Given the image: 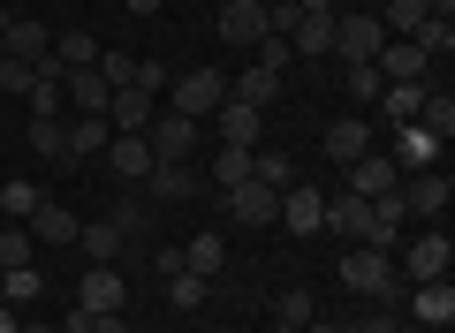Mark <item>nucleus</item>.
Segmentation results:
<instances>
[{
  "mask_svg": "<svg viewBox=\"0 0 455 333\" xmlns=\"http://www.w3.org/2000/svg\"><path fill=\"white\" fill-rule=\"evenodd\" d=\"M145 190L160 197V205H190V197H197V167H190V159H160V167L145 175Z\"/></svg>",
  "mask_w": 455,
  "mask_h": 333,
  "instance_id": "18",
  "label": "nucleus"
},
{
  "mask_svg": "<svg viewBox=\"0 0 455 333\" xmlns=\"http://www.w3.org/2000/svg\"><path fill=\"white\" fill-rule=\"evenodd\" d=\"M31 152H38V159H68V137H61V114H31Z\"/></svg>",
  "mask_w": 455,
  "mask_h": 333,
  "instance_id": "35",
  "label": "nucleus"
},
{
  "mask_svg": "<svg viewBox=\"0 0 455 333\" xmlns=\"http://www.w3.org/2000/svg\"><path fill=\"white\" fill-rule=\"evenodd\" d=\"M387 46V31H379V16H334V61H372V53Z\"/></svg>",
  "mask_w": 455,
  "mask_h": 333,
  "instance_id": "9",
  "label": "nucleus"
},
{
  "mask_svg": "<svg viewBox=\"0 0 455 333\" xmlns=\"http://www.w3.org/2000/svg\"><path fill=\"white\" fill-rule=\"evenodd\" d=\"M274 333H304V326H281V318H274Z\"/></svg>",
  "mask_w": 455,
  "mask_h": 333,
  "instance_id": "53",
  "label": "nucleus"
},
{
  "mask_svg": "<svg viewBox=\"0 0 455 333\" xmlns=\"http://www.w3.org/2000/svg\"><path fill=\"white\" fill-rule=\"evenodd\" d=\"M274 227H289V235H319V227H326V190H319V182H289Z\"/></svg>",
  "mask_w": 455,
  "mask_h": 333,
  "instance_id": "7",
  "label": "nucleus"
},
{
  "mask_svg": "<svg viewBox=\"0 0 455 333\" xmlns=\"http://www.w3.org/2000/svg\"><path fill=\"white\" fill-rule=\"evenodd\" d=\"M182 266H190L197 281H212V273L228 266V235H220V227H197V235L182 242Z\"/></svg>",
  "mask_w": 455,
  "mask_h": 333,
  "instance_id": "23",
  "label": "nucleus"
},
{
  "mask_svg": "<svg viewBox=\"0 0 455 333\" xmlns=\"http://www.w3.org/2000/svg\"><path fill=\"white\" fill-rule=\"evenodd\" d=\"M448 197H455V175H448V167H418V175H403L410 220H440V212H448Z\"/></svg>",
  "mask_w": 455,
  "mask_h": 333,
  "instance_id": "5",
  "label": "nucleus"
},
{
  "mask_svg": "<svg viewBox=\"0 0 455 333\" xmlns=\"http://www.w3.org/2000/svg\"><path fill=\"white\" fill-rule=\"evenodd\" d=\"M341 83H349V99H357V107H372V99L387 91V83H379V68H372V61H349V76H341Z\"/></svg>",
  "mask_w": 455,
  "mask_h": 333,
  "instance_id": "41",
  "label": "nucleus"
},
{
  "mask_svg": "<svg viewBox=\"0 0 455 333\" xmlns=\"http://www.w3.org/2000/svg\"><path fill=\"white\" fill-rule=\"evenodd\" d=\"M410 46H418L425 61H440V53H455V23H440V16H425L418 31H410Z\"/></svg>",
  "mask_w": 455,
  "mask_h": 333,
  "instance_id": "33",
  "label": "nucleus"
},
{
  "mask_svg": "<svg viewBox=\"0 0 455 333\" xmlns=\"http://www.w3.org/2000/svg\"><path fill=\"white\" fill-rule=\"evenodd\" d=\"M23 227H31V242H76V227H84V220H76L68 205H53V197H46V205H38Z\"/></svg>",
  "mask_w": 455,
  "mask_h": 333,
  "instance_id": "27",
  "label": "nucleus"
},
{
  "mask_svg": "<svg viewBox=\"0 0 455 333\" xmlns=\"http://www.w3.org/2000/svg\"><path fill=\"white\" fill-rule=\"evenodd\" d=\"M31 258H38L31 227H16V220H0V273H16V266H31Z\"/></svg>",
  "mask_w": 455,
  "mask_h": 333,
  "instance_id": "32",
  "label": "nucleus"
},
{
  "mask_svg": "<svg viewBox=\"0 0 455 333\" xmlns=\"http://www.w3.org/2000/svg\"><path fill=\"white\" fill-rule=\"evenodd\" d=\"M46 53H53V31H46V23H31V16H16V23H8V61H46Z\"/></svg>",
  "mask_w": 455,
  "mask_h": 333,
  "instance_id": "24",
  "label": "nucleus"
},
{
  "mask_svg": "<svg viewBox=\"0 0 455 333\" xmlns=\"http://www.w3.org/2000/svg\"><path fill=\"white\" fill-rule=\"evenodd\" d=\"M220 205L235 227H274L281 220V190H266V182H235V190H220Z\"/></svg>",
  "mask_w": 455,
  "mask_h": 333,
  "instance_id": "6",
  "label": "nucleus"
},
{
  "mask_svg": "<svg viewBox=\"0 0 455 333\" xmlns=\"http://www.w3.org/2000/svg\"><path fill=\"white\" fill-rule=\"evenodd\" d=\"M319 235L364 242V235H372V205H364V197H349V190H334V197H326V227H319Z\"/></svg>",
  "mask_w": 455,
  "mask_h": 333,
  "instance_id": "17",
  "label": "nucleus"
},
{
  "mask_svg": "<svg viewBox=\"0 0 455 333\" xmlns=\"http://www.w3.org/2000/svg\"><path fill=\"white\" fill-rule=\"evenodd\" d=\"M220 38L228 46H259L266 38V0H228L220 8Z\"/></svg>",
  "mask_w": 455,
  "mask_h": 333,
  "instance_id": "19",
  "label": "nucleus"
},
{
  "mask_svg": "<svg viewBox=\"0 0 455 333\" xmlns=\"http://www.w3.org/2000/svg\"><path fill=\"white\" fill-rule=\"evenodd\" d=\"M99 159H107V167H114V175H122V182H145L152 167H160L145 137H107V152H99Z\"/></svg>",
  "mask_w": 455,
  "mask_h": 333,
  "instance_id": "21",
  "label": "nucleus"
},
{
  "mask_svg": "<svg viewBox=\"0 0 455 333\" xmlns=\"http://www.w3.org/2000/svg\"><path fill=\"white\" fill-rule=\"evenodd\" d=\"M152 114H160V99H152V91H137V83H122V91L107 99V129H114V137H145V122H152Z\"/></svg>",
  "mask_w": 455,
  "mask_h": 333,
  "instance_id": "12",
  "label": "nucleus"
},
{
  "mask_svg": "<svg viewBox=\"0 0 455 333\" xmlns=\"http://www.w3.org/2000/svg\"><path fill=\"white\" fill-rule=\"evenodd\" d=\"M274 311H281V326H311V318H319V296H311V288H281Z\"/></svg>",
  "mask_w": 455,
  "mask_h": 333,
  "instance_id": "36",
  "label": "nucleus"
},
{
  "mask_svg": "<svg viewBox=\"0 0 455 333\" xmlns=\"http://www.w3.org/2000/svg\"><path fill=\"white\" fill-rule=\"evenodd\" d=\"M349 197H387V190H403V167H395V152H364V159H349V182H341Z\"/></svg>",
  "mask_w": 455,
  "mask_h": 333,
  "instance_id": "11",
  "label": "nucleus"
},
{
  "mask_svg": "<svg viewBox=\"0 0 455 333\" xmlns=\"http://www.w3.org/2000/svg\"><path fill=\"white\" fill-rule=\"evenodd\" d=\"M38 205H46V190H38V182H23V175H8V182H0V220H31V212Z\"/></svg>",
  "mask_w": 455,
  "mask_h": 333,
  "instance_id": "30",
  "label": "nucleus"
},
{
  "mask_svg": "<svg viewBox=\"0 0 455 333\" xmlns=\"http://www.w3.org/2000/svg\"><path fill=\"white\" fill-rule=\"evenodd\" d=\"M341 288L372 296L379 311H403V296H410V281L395 273V258H387V250H372V242H357V250L341 258Z\"/></svg>",
  "mask_w": 455,
  "mask_h": 333,
  "instance_id": "1",
  "label": "nucleus"
},
{
  "mask_svg": "<svg viewBox=\"0 0 455 333\" xmlns=\"http://www.w3.org/2000/svg\"><path fill=\"white\" fill-rule=\"evenodd\" d=\"M228 99H243V107H274V99H281V76H274V68H259V61H251L243 68V76H228Z\"/></svg>",
  "mask_w": 455,
  "mask_h": 333,
  "instance_id": "25",
  "label": "nucleus"
},
{
  "mask_svg": "<svg viewBox=\"0 0 455 333\" xmlns=\"http://www.w3.org/2000/svg\"><path fill=\"white\" fill-rule=\"evenodd\" d=\"M31 83H38L31 61H0V91H8V99H31Z\"/></svg>",
  "mask_w": 455,
  "mask_h": 333,
  "instance_id": "45",
  "label": "nucleus"
},
{
  "mask_svg": "<svg viewBox=\"0 0 455 333\" xmlns=\"http://www.w3.org/2000/svg\"><path fill=\"white\" fill-rule=\"evenodd\" d=\"M122 303H130V281H122L114 266H92V273L76 281V311H84V318H107V311H122Z\"/></svg>",
  "mask_w": 455,
  "mask_h": 333,
  "instance_id": "10",
  "label": "nucleus"
},
{
  "mask_svg": "<svg viewBox=\"0 0 455 333\" xmlns=\"http://www.w3.org/2000/svg\"><path fill=\"white\" fill-rule=\"evenodd\" d=\"M107 76H99V68H68L61 76V114H107Z\"/></svg>",
  "mask_w": 455,
  "mask_h": 333,
  "instance_id": "16",
  "label": "nucleus"
},
{
  "mask_svg": "<svg viewBox=\"0 0 455 333\" xmlns=\"http://www.w3.org/2000/svg\"><path fill=\"white\" fill-rule=\"evenodd\" d=\"M220 99H228V76H220V68H182V76L167 83V107H175V114H190V122H205V114L220 107Z\"/></svg>",
  "mask_w": 455,
  "mask_h": 333,
  "instance_id": "3",
  "label": "nucleus"
},
{
  "mask_svg": "<svg viewBox=\"0 0 455 333\" xmlns=\"http://www.w3.org/2000/svg\"><path fill=\"white\" fill-rule=\"evenodd\" d=\"M205 175H212V190H235V182H251V175H259V152H243V144H220Z\"/></svg>",
  "mask_w": 455,
  "mask_h": 333,
  "instance_id": "26",
  "label": "nucleus"
},
{
  "mask_svg": "<svg viewBox=\"0 0 455 333\" xmlns=\"http://www.w3.org/2000/svg\"><path fill=\"white\" fill-rule=\"evenodd\" d=\"M130 227H137V205H122V212H107V220L76 227V250L92 258V266H114V258H122V242H130Z\"/></svg>",
  "mask_w": 455,
  "mask_h": 333,
  "instance_id": "4",
  "label": "nucleus"
},
{
  "mask_svg": "<svg viewBox=\"0 0 455 333\" xmlns=\"http://www.w3.org/2000/svg\"><path fill=\"white\" fill-rule=\"evenodd\" d=\"M433 159H440V137H425L418 122H403V137H395V167L418 175V167H433Z\"/></svg>",
  "mask_w": 455,
  "mask_h": 333,
  "instance_id": "29",
  "label": "nucleus"
},
{
  "mask_svg": "<svg viewBox=\"0 0 455 333\" xmlns=\"http://www.w3.org/2000/svg\"><path fill=\"white\" fill-rule=\"evenodd\" d=\"M99 76H107V91H122V83H137V61H130V53H114V46H99Z\"/></svg>",
  "mask_w": 455,
  "mask_h": 333,
  "instance_id": "40",
  "label": "nucleus"
},
{
  "mask_svg": "<svg viewBox=\"0 0 455 333\" xmlns=\"http://www.w3.org/2000/svg\"><path fill=\"white\" fill-rule=\"evenodd\" d=\"M8 23H16V16H8V8H0V61H8Z\"/></svg>",
  "mask_w": 455,
  "mask_h": 333,
  "instance_id": "50",
  "label": "nucleus"
},
{
  "mask_svg": "<svg viewBox=\"0 0 455 333\" xmlns=\"http://www.w3.org/2000/svg\"><path fill=\"white\" fill-rule=\"evenodd\" d=\"M61 137H68V159H61V167H76V159H99V152H107L114 129H107V114H61Z\"/></svg>",
  "mask_w": 455,
  "mask_h": 333,
  "instance_id": "15",
  "label": "nucleus"
},
{
  "mask_svg": "<svg viewBox=\"0 0 455 333\" xmlns=\"http://www.w3.org/2000/svg\"><path fill=\"white\" fill-rule=\"evenodd\" d=\"M0 281H8V303H31L38 288H46V281H38V266H16V273H0Z\"/></svg>",
  "mask_w": 455,
  "mask_h": 333,
  "instance_id": "46",
  "label": "nucleus"
},
{
  "mask_svg": "<svg viewBox=\"0 0 455 333\" xmlns=\"http://www.w3.org/2000/svg\"><path fill=\"white\" fill-rule=\"evenodd\" d=\"M16 333H61V326H16Z\"/></svg>",
  "mask_w": 455,
  "mask_h": 333,
  "instance_id": "52",
  "label": "nucleus"
},
{
  "mask_svg": "<svg viewBox=\"0 0 455 333\" xmlns=\"http://www.w3.org/2000/svg\"><path fill=\"white\" fill-rule=\"evenodd\" d=\"M289 53H311V61H326L334 53V16H304L289 31Z\"/></svg>",
  "mask_w": 455,
  "mask_h": 333,
  "instance_id": "31",
  "label": "nucleus"
},
{
  "mask_svg": "<svg viewBox=\"0 0 455 333\" xmlns=\"http://www.w3.org/2000/svg\"><path fill=\"white\" fill-rule=\"evenodd\" d=\"M418 129H425V137H440V144H448V137H455V99H448V91H433V99L418 107Z\"/></svg>",
  "mask_w": 455,
  "mask_h": 333,
  "instance_id": "34",
  "label": "nucleus"
},
{
  "mask_svg": "<svg viewBox=\"0 0 455 333\" xmlns=\"http://www.w3.org/2000/svg\"><path fill=\"white\" fill-rule=\"evenodd\" d=\"M319 152L334 159V167H349V159H364V152H372V122H364V114H341V122H326Z\"/></svg>",
  "mask_w": 455,
  "mask_h": 333,
  "instance_id": "13",
  "label": "nucleus"
},
{
  "mask_svg": "<svg viewBox=\"0 0 455 333\" xmlns=\"http://www.w3.org/2000/svg\"><path fill=\"white\" fill-rule=\"evenodd\" d=\"M425 99H433V76H425V83H387V91H379V114H387V122L403 129V122H418V107H425Z\"/></svg>",
  "mask_w": 455,
  "mask_h": 333,
  "instance_id": "28",
  "label": "nucleus"
},
{
  "mask_svg": "<svg viewBox=\"0 0 455 333\" xmlns=\"http://www.w3.org/2000/svg\"><path fill=\"white\" fill-rule=\"evenodd\" d=\"M145 144H152V159H190L197 152V122H190V114H175V107H160L145 122Z\"/></svg>",
  "mask_w": 455,
  "mask_h": 333,
  "instance_id": "8",
  "label": "nucleus"
},
{
  "mask_svg": "<svg viewBox=\"0 0 455 333\" xmlns=\"http://www.w3.org/2000/svg\"><path fill=\"white\" fill-rule=\"evenodd\" d=\"M122 8H130V16H160L167 0H122Z\"/></svg>",
  "mask_w": 455,
  "mask_h": 333,
  "instance_id": "48",
  "label": "nucleus"
},
{
  "mask_svg": "<svg viewBox=\"0 0 455 333\" xmlns=\"http://www.w3.org/2000/svg\"><path fill=\"white\" fill-rule=\"evenodd\" d=\"M403 303H410V318H425V326H455V288L448 281H418Z\"/></svg>",
  "mask_w": 455,
  "mask_h": 333,
  "instance_id": "22",
  "label": "nucleus"
},
{
  "mask_svg": "<svg viewBox=\"0 0 455 333\" xmlns=\"http://www.w3.org/2000/svg\"><path fill=\"white\" fill-rule=\"evenodd\" d=\"M296 8H304V16H334V0H296Z\"/></svg>",
  "mask_w": 455,
  "mask_h": 333,
  "instance_id": "49",
  "label": "nucleus"
},
{
  "mask_svg": "<svg viewBox=\"0 0 455 333\" xmlns=\"http://www.w3.org/2000/svg\"><path fill=\"white\" fill-rule=\"evenodd\" d=\"M349 333H395V311H372L364 326H349Z\"/></svg>",
  "mask_w": 455,
  "mask_h": 333,
  "instance_id": "47",
  "label": "nucleus"
},
{
  "mask_svg": "<svg viewBox=\"0 0 455 333\" xmlns=\"http://www.w3.org/2000/svg\"><path fill=\"white\" fill-rule=\"evenodd\" d=\"M251 61H259V68H274V76H289V61H296V53H289V38H259V46H251Z\"/></svg>",
  "mask_w": 455,
  "mask_h": 333,
  "instance_id": "44",
  "label": "nucleus"
},
{
  "mask_svg": "<svg viewBox=\"0 0 455 333\" xmlns=\"http://www.w3.org/2000/svg\"><path fill=\"white\" fill-rule=\"evenodd\" d=\"M0 333H16V311H8V303H0Z\"/></svg>",
  "mask_w": 455,
  "mask_h": 333,
  "instance_id": "51",
  "label": "nucleus"
},
{
  "mask_svg": "<svg viewBox=\"0 0 455 333\" xmlns=\"http://www.w3.org/2000/svg\"><path fill=\"white\" fill-rule=\"evenodd\" d=\"M0 182H8V175H0Z\"/></svg>",
  "mask_w": 455,
  "mask_h": 333,
  "instance_id": "54",
  "label": "nucleus"
},
{
  "mask_svg": "<svg viewBox=\"0 0 455 333\" xmlns=\"http://www.w3.org/2000/svg\"><path fill=\"white\" fill-rule=\"evenodd\" d=\"M53 61H61V68H92V61H99V38H92V31L53 38Z\"/></svg>",
  "mask_w": 455,
  "mask_h": 333,
  "instance_id": "37",
  "label": "nucleus"
},
{
  "mask_svg": "<svg viewBox=\"0 0 455 333\" xmlns=\"http://www.w3.org/2000/svg\"><path fill=\"white\" fill-rule=\"evenodd\" d=\"M167 83H175V68H167L160 53H145V61H137V91H152V99H167Z\"/></svg>",
  "mask_w": 455,
  "mask_h": 333,
  "instance_id": "43",
  "label": "nucleus"
},
{
  "mask_svg": "<svg viewBox=\"0 0 455 333\" xmlns=\"http://www.w3.org/2000/svg\"><path fill=\"white\" fill-rule=\"evenodd\" d=\"M251 182H266V190H289V182H304V175H296V159H289V152H259V175H251Z\"/></svg>",
  "mask_w": 455,
  "mask_h": 333,
  "instance_id": "39",
  "label": "nucleus"
},
{
  "mask_svg": "<svg viewBox=\"0 0 455 333\" xmlns=\"http://www.w3.org/2000/svg\"><path fill=\"white\" fill-rule=\"evenodd\" d=\"M372 68H379V83H425V76H433V61H425L410 38H387V46L372 53Z\"/></svg>",
  "mask_w": 455,
  "mask_h": 333,
  "instance_id": "14",
  "label": "nucleus"
},
{
  "mask_svg": "<svg viewBox=\"0 0 455 333\" xmlns=\"http://www.w3.org/2000/svg\"><path fill=\"white\" fill-rule=\"evenodd\" d=\"M448 266H455V242L440 235V227H418V235L403 242V266H395V273L418 288V281H448Z\"/></svg>",
  "mask_w": 455,
  "mask_h": 333,
  "instance_id": "2",
  "label": "nucleus"
},
{
  "mask_svg": "<svg viewBox=\"0 0 455 333\" xmlns=\"http://www.w3.org/2000/svg\"><path fill=\"white\" fill-rule=\"evenodd\" d=\"M212 129H220V144L259 152V107H243V99H220V107H212Z\"/></svg>",
  "mask_w": 455,
  "mask_h": 333,
  "instance_id": "20",
  "label": "nucleus"
},
{
  "mask_svg": "<svg viewBox=\"0 0 455 333\" xmlns=\"http://www.w3.org/2000/svg\"><path fill=\"white\" fill-rule=\"evenodd\" d=\"M205 296H212V281H197V273H175V281H167V303H175V311H197Z\"/></svg>",
  "mask_w": 455,
  "mask_h": 333,
  "instance_id": "42",
  "label": "nucleus"
},
{
  "mask_svg": "<svg viewBox=\"0 0 455 333\" xmlns=\"http://www.w3.org/2000/svg\"><path fill=\"white\" fill-rule=\"evenodd\" d=\"M418 23H425V0H387V16H379V31H387V38H410Z\"/></svg>",
  "mask_w": 455,
  "mask_h": 333,
  "instance_id": "38",
  "label": "nucleus"
}]
</instances>
